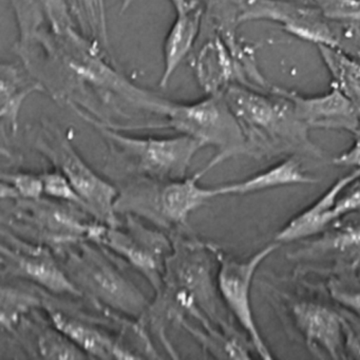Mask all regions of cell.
<instances>
[{
    "mask_svg": "<svg viewBox=\"0 0 360 360\" xmlns=\"http://www.w3.org/2000/svg\"><path fill=\"white\" fill-rule=\"evenodd\" d=\"M11 203L3 216V227L56 252L77 242L91 240L100 223L82 206L47 195L14 200Z\"/></svg>",
    "mask_w": 360,
    "mask_h": 360,
    "instance_id": "6",
    "label": "cell"
},
{
    "mask_svg": "<svg viewBox=\"0 0 360 360\" xmlns=\"http://www.w3.org/2000/svg\"><path fill=\"white\" fill-rule=\"evenodd\" d=\"M205 174L201 169L180 180L130 179L119 189L115 212L134 214L163 231H181L193 212L216 198L214 187L199 184Z\"/></svg>",
    "mask_w": 360,
    "mask_h": 360,
    "instance_id": "4",
    "label": "cell"
},
{
    "mask_svg": "<svg viewBox=\"0 0 360 360\" xmlns=\"http://www.w3.org/2000/svg\"><path fill=\"white\" fill-rule=\"evenodd\" d=\"M48 318V317H47ZM31 337V347L44 359H85L90 358L64 333L60 332L48 319L47 322H34L27 317L15 330ZM13 333V334H15Z\"/></svg>",
    "mask_w": 360,
    "mask_h": 360,
    "instance_id": "20",
    "label": "cell"
},
{
    "mask_svg": "<svg viewBox=\"0 0 360 360\" xmlns=\"http://www.w3.org/2000/svg\"><path fill=\"white\" fill-rule=\"evenodd\" d=\"M337 162L343 164H360V136H358L357 142L354 145L353 148L342 157L339 158Z\"/></svg>",
    "mask_w": 360,
    "mask_h": 360,
    "instance_id": "28",
    "label": "cell"
},
{
    "mask_svg": "<svg viewBox=\"0 0 360 360\" xmlns=\"http://www.w3.org/2000/svg\"><path fill=\"white\" fill-rule=\"evenodd\" d=\"M56 296L45 292L43 311L56 328L64 333L90 358L100 359H141L140 354L123 335L106 330L102 320L81 309L58 302Z\"/></svg>",
    "mask_w": 360,
    "mask_h": 360,
    "instance_id": "12",
    "label": "cell"
},
{
    "mask_svg": "<svg viewBox=\"0 0 360 360\" xmlns=\"http://www.w3.org/2000/svg\"><path fill=\"white\" fill-rule=\"evenodd\" d=\"M45 92V88L29 71L15 64L1 66L0 117L3 136H14L18 129V117L22 104L30 94Z\"/></svg>",
    "mask_w": 360,
    "mask_h": 360,
    "instance_id": "17",
    "label": "cell"
},
{
    "mask_svg": "<svg viewBox=\"0 0 360 360\" xmlns=\"http://www.w3.org/2000/svg\"><path fill=\"white\" fill-rule=\"evenodd\" d=\"M1 274L24 280L53 296L82 298L52 248L30 241L3 227Z\"/></svg>",
    "mask_w": 360,
    "mask_h": 360,
    "instance_id": "9",
    "label": "cell"
},
{
    "mask_svg": "<svg viewBox=\"0 0 360 360\" xmlns=\"http://www.w3.org/2000/svg\"><path fill=\"white\" fill-rule=\"evenodd\" d=\"M41 176L44 183V195L52 198V199L82 206L88 210L75 187L71 185L68 179L62 172L53 168V170H50V172H41Z\"/></svg>",
    "mask_w": 360,
    "mask_h": 360,
    "instance_id": "24",
    "label": "cell"
},
{
    "mask_svg": "<svg viewBox=\"0 0 360 360\" xmlns=\"http://www.w3.org/2000/svg\"><path fill=\"white\" fill-rule=\"evenodd\" d=\"M203 4L204 8L214 16L225 15L226 10L235 7L237 10V0H200Z\"/></svg>",
    "mask_w": 360,
    "mask_h": 360,
    "instance_id": "26",
    "label": "cell"
},
{
    "mask_svg": "<svg viewBox=\"0 0 360 360\" xmlns=\"http://www.w3.org/2000/svg\"><path fill=\"white\" fill-rule=\"evenodd\" d=\"M82 298L98 311L129 319L144 317L151 301L121 266V259L92 240H84L56 252Z\"/></svg>",
    "mask_w": 360,
    "mask_h": 360,
    "instance_id": "2",
    "label": "cell"
},
{
    "mask_svg": "<svg viewBox=\"0 0 360 360\" xmlns=\"http://www.w3.org/2000/svg\"><path fill=\"white\" fill-rule=\"evenodd\" d=\"M134 0H122V11H126L132 5Z\"/></svg>",
    "mask_w": 360,
    "mask_h": 360,
    "instance_id": "30",
    "label": "cell"
},
{
    "mask_svg": "<svg viewBox=\"0 0 360 360\" xmlns=\"http://www.w3.org/2000/svg\"><path fill=\"white\" fill-rule=\"evenodd\" d=\"M288 100L292 102L297 117L307 127L357 130L359 115L338 88L313 98L288 96Z\"/></svg>",
    "mask_w": 360,
    "mask_h": 360,
    "instance_id": "14",
    "label": "cell"
},
{
    "mask_svg": "<svg viewBox=\"0 0 360 360\" xmlns=\"http://www.w3.org/2000/svg\"><path fill=\"white\" fill-rule=\"evenodd\" d=\"M92 241L112 252L150 284L161 288L166 261L172 250V235L134 214H117L112 224L98 223Z\"/></svg>",
    "mask_w": 360,
    "mask_h": 360,
    "instance_id": "8",
    "label": "cell"
},
{
    "mask_svg": "<svg viewBox=\"0 0 360 360\" xmlns=\"http://www.w3.org/2000/svg\"><path fill=\"white\" fill-rule=\"evenodd\" d=\"M169 3L172 4V7H174V11H176V10L186 7V6L191 3V0H169Z\"/></svg>",
    "mask_w": 360,
    "mask_h": 360,
    "instance_id": "29",
    "label": "cell"
},
{
    "mask_svg": "<svg viewBox=\"0 0 360 360\" xmlns=\"http://www.w3.org/2000/svg\"><path fill=\"white\" fill-rule=\"evenodd\" d=\"M335 297L347 307L360 311V292H338Z\"/></svg>",
    "mask_w": 360,
    "mask_h": 360,
    "instance_id": "27",
    "label": "cell"
},
{
    "mask_svg": "<svg viewBox=\"0 0 360 360\" xmlns=\"http://www.w3.org/2000/svg\"><path fill=\"white\" fill-rule=\"evenodd\" d=\"M360 178V170H356L349 176L341 179L321 199L318 200L309 210L288 223V226L280 231L278 240L288 241L315 233L333 220V212L337 203V197L349 183Z\"/></svg>",
    "mask_w": 360,
    "mask_h": 360,
    "instance_id": "19",
    "label": "cell"
},
{
    "mask_svg": "<svg viewBox=\"0 0 360 360\" xmlns=\"http://www.w3.org/2000/svg\"><path fill=\"white\" fill-rule=\"evenodd\" d=\"M292 313L307 343L322 347L335 359L340 358L342 322L335 311L315 303L301 302L295 305Z\"/></svg>",
    "mask_w": 360,
    "mask_h": 360,
    "instance_id": "16",
    "label": "cell"
},
{
    "mask_svg": "<svg viewBox=\"0 0 360 360\" xmlns=\"http://www.w3.org/2000/svg\"><path fill=\"white\" fill-rule=\"evenodd\" d=\"M94 126L110 151L107 168L119 170L128 180L148 178L174 181L187 176L191 162L205 148L197 139L178 134L172 136H138L112 127L91 115L77 112Z\"/></svg>",
    "mask_w": 360,
    "mask_h": 360,
    "instance_id": "3",
    "label": "cell"
},
{
    "mask_svg": "<svg viewBox=\"0 0 360 360\" xmlns=\"http://www.w3.org/2000/svg\"><path fill=\"white\" fill-rule=\"evenodd\" d=\"M155 115L161 117L148 129L174 130L197 139L205 147H214L216 155L203 168L206 174L219 164L248 149L243 128L229 108L222 92L208 94L191 103L172 102L163 98Z\"/></svg>",
    "mask_w": 360,
    "mask_h": 360,
    "instance_id": "5",
    "label": "cell"
},
{
    "mask_svg": "<svg viewBox=\"0 0 360 360\" xmlns=\"http://www.w3.org/2000/svg\"><path fill=\"white\" fill-rule=\"evenodd\" d=\"M0 322L8 333H15L32 311L43 309L45 290L20 286L3 285L0 292Z\"/></svg>",
    "mask_w": 360,
    "mask_h": 360,
    "instance_id": "21",
    "label": "cell"
},
{
    "mask_svg": "<svg viewBox=\"0 0 360 360\" xmlns=\"http://www.w3.org/2000/svg\"><path fill=\"white\" fill-rule=\"evenodd\" d=\"M238 22L269 20L283 25L290 34L318 46L334 47L335 39L319 11L297 7L284 0H237Z\"/></svg>",
    "mask_w": 360,
    "mask_h": 360,
    "instance_id": "13",
    "label": "cell"
},
{
    "mask_svg": "<svg viewBox=\"0 0 360 360\" xmlns=\"http://www.w3.org/2000/svg\"><path fill=\"white\" fill-rule=\"evenodd\" d=\"M204 10L205 8L200 0H191L186 7L174 11L176 18L164 41V70L160 79L162 88L166 87L176 69L193 50L201 30Z\"/></svg>",
    "mask_w": 360,
    "mask_h": 360,
    "instance_id": "15",
    "label": "cell"
},
{
    "mask_svg": "<svg viewBox=\"0 0 360 360\" xmlns=\"http://www.w3.org/2000/svg\"><path fill=\"white\" fill-rule=\"evenodd\" d=\"M172 239L163 282L141 319L143 323L153 328L168 347L166 326H176L182 320L193 319L200 328H218L231 334L214 273L219 248L185 235L182 229L172 233Z\"/></svg>",
    "mask_w": 360,
    "mask_h": 360,
    "instance_id": "1",
    "label": "cell"
},
{
    "mask_svg": "<svg viewBox=\"0 0 360 360\" xmlns=\"http://www.w3.org/2000/svg\"><path fill=\"white\" fill-rule=\"evenodd\" d=\"M278 246V244H271L250 258L242 261L231 258L218 250L217 284L221 298L233 317L250 337L257 353L264 359H271V355L255 320L250 302V288L257 269L271 252L277 250Z\"/></svg>",
    "mask_w": 360,
    "mask_h": 360,
    "instance_id": "10",
    "label": "cell"
},
{
    "mask_svg": "<svg viewBox=\"0 0 360 360\" xmlns=\"http://www.w3.org/2000/svg\"><path fill=\"white\" fill-rule=\"evenodd\" d=\"M316 179L307 176L296 160H286L269 170L233 184L214 187V195H240L258 193L277 187L297 184H315Z\"/></svg>",
    "mask_w": 360,
    "mask_h": 360,
    "instance_id": "18",
    "label": "cell"
},
{
    "mask_svg": "<svg viewBox=\"0 0 360 360\" xmlns=\"http://www.w3.org/2000/svg\"><path fill=\"white\" fill-rule=\"evenodd\" d=\"M320 52L338 88L353 104L360 117V64L345 58L334 48L320 45Z\"/></svg>",
    "mask_w": 360,
    "mask_h": 360,
    "instance_id": "22",
    "label": "cell"
},
{
    "mask_svg": "<svg viewBox=\"0 0 360 360\" xmlns=\"http://www.w3.org/2000/svg\"><path fill=\"white\" fill-rule=\"evenodd\" d=\"M34 147L68 179L96 220L104 224H112L117 220L115 201L119 188L85 161L68 132L54 124H43L35 136Z\"/></svg>",
    "mask_w": 360,
    "mask_h": 360,
    "instance_id": "7",
    "label": "cell"
},
{
    "mask_svg": "<svg viewBox=\"0 0 360 360\" xmlns=\"http://www.w3.org/2000/svg\"><path fill=\"white\" fill-rule=\"evenodd\" d=\"M322 18L360 25V0H314Z\"/></svg>",
    "mask_w": 360,
    "mask_h": 360,
    "instance_id": "25",
    "label": "cell"
},
{
    "mask_svg": "<svg viewBox=\"0 0 360 360\" xmlns=\"http://www.w3.org/2000/svg\"><path fill=\"white\" fill-rule=\"evenodd\" d=\"M1 199L11 202L18 199L43 197L44 183L41 174L16 172L1 174Z\"/></svg>",
    "mask_w": 360,
    "mask_h": 360,
    "instance_id": "23",
    "label": "cell"
},
{
    "mask_svg": "<svg viewBox=\"0 0 360 360\" xmlns=\"http://www.w3.org/2000/svg\"><path fill=\"white\" fill-rule=\"evenodd\" d=\"M231 110L250 143L264 136H296L307 128L297 117L292 102L274 101L241 86H227L222 91Z\"/></svg>",
    "mask_w": 360,
    "mask_h": 360,
    "instance_id": "11",
    "label": "cell"
}]
</instances>
